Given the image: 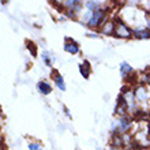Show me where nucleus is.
<instances>
[{"mask_svg": "<svg viewBox=\"0 0 150 150\" xmlns=\"http://www.w3.org/2000/svg\"><path fill=\"white\" fill-rule=\"evenodd\" d=\"M115 25H116V26H115V36L119 37V38H130V37L134 34L132 30H131L126 23H123L119 18L116 19Z\"/></svg>", "mask_w": 150, "mask_h": 150, "instance_id": "nucleus-1", "label": "nucleus"}, {"mask_svg": "<svg viewBox=\"0 0 150 150\" xmlns=\"http://www.w3.org/2000/svg\"><path fill=\"white\" fill-rule=\"evenodd\" d=\"M105 16H107V12L104 11V10H97V11L91 12V16L90 19L87 21V25L90 26V28H98L100 25L104 22V19H105Z\"/></svg>", "mask_w": 150, "mask_h": 150, "instance_id": "nucleus-2", "label": "nucleus"}, {"mask_svg": "<svg viewBox=\"0 0 150 150\" xmlns=\"http://www.w3.org/2000/svg\"><path fill=\"white\" fill-rule=\"evenodd\" d=\"M134 96H135V100H137V101H139V103H145V101L147 100V91H146V89H145V86L139 85V86L135 89Z\"/></svg>", "mask_w": 150, "mask_h": 150, "instance_id": "nucleus-3", "label": "nucleus"}, {"mask_svg": "<svg viewBox=\"0 0 150 150\" xmlns=\"http://www.w3.org/2000/svg\"><path fill=\"white\" fill-rule=\"evenodd\" d=\"M131 124H132V120H131L130 116H123L120 119V124H119V131L126 134L127 131L131 128Z\"/></svg>", "mask_w": 150, "mask_h": 150, "instance_id": "nucleus-4", "label": "nucleus"}, {"mask_svg": "<svg viewBox=\"0 0 150 150\" xmlns=\"http://www.w3.org/2000/svg\"><path fill=\"white\" fill-rule=\"evenodd\" d=\"M64 49H66L68 53H72V55H75V53H78V52H79V45L76 42H74L72 40L67 38L66 44H64Z\"/></svg>", "mask_w": 150, "mask_h": 150, "instance_id": "nucleus-5", "label": "nucleus"}, {"mask_svg": "<svg viewBox=\"0 0 150 150\" xmlns=\"http://www.w3.org/2000/svg\"><path fill=\"white\" fill-rule=\"evenodd\" d=\"M115 22H112V21H109V22H107V23L104 25L103 28V34H107V36H111V34H115Z\"/></svg>", "mask_w": 150, "mask_h": 150, "instance_id": "nucleus-6", "label": "nucleus"}, {"mask_svg": "<svg viewBox=\"0 0 150 150\" xmlns=\"http://www.w3.org/2000/svg\"><path fill=\"white\" fill-rule=\"evenodd\" d=\"M37 87H38V90L42 93V94H49L52 91V87L49 83L44 82V81H41V82H38V85H37Z\"/></svg>", "mask_w": 150, "mask_h": 150, "instance_id": "nucleus-7", "label": "nucleus"}, {"mask_svg": "<svg viewBox=\"0 0 150 150\" xmlns=\"http://www.w3.org/2000/svg\"><path fill=\"white\" fill-rule=\"evenodd\" d=\"M53 79H55L56 85H57V87H59L60 90H66V85H64V81H63V78L60 76V74H59L57 71L53 72Z\"/></svg>", "mask_w": 150, "mask_h": 150, "instance_id": "nucleus-8", "label": "nucleus"}, {"mask_svg": "<svg viewBox=\"0 0 150 150\" xmlns=\"http://www.w3.org/2000/svg\"><path fill=\"white\" fill-rule=\"evenodd\" d=\"M79 70H81V74L83 75V78H89V75H90V64L87 63V62H83V64L79 66Z\"/></svg>", "mask_w": 150, "mask_h": 150, "instance_id": "nucleus-9", "label": "nucleus"}, {"mask_svg": "<svg viewBox=\"0 0 150 150\" xmlns=\"http://www.w3.org/2000/svg\"><path fill=\"white\" fill-rule=\"evenodd\" d=\"M120 71H122V75L126 78V76H128L130 74H132V68H131L130 64H127L126 62H123L122 66H120Z\"/></svg>", "mask_w": 150, "mask_h": 150, "instance_id": "nucleus-10", "label": "nucleus"}, {"mask_svg": "<svg viewBox=\"0 0 150 150\" xmlns=\"http://www.w3.org/2000/svg\"><path fill=\"white\" fill-rule=\"evenodd\" d=\"M137 38H149L150 37V30L149 29H139L137 32L134 33Z\"/></svg>", "mask_w": 150, "mask_h": 150, "instance_id": "nucleus-11", "label": "nucleus"}, {"mask_svg": "<svg viewBox=\"0 0 150 150\" xmlns=\"http://www.w3.org/2000/svg\"><path fill=\"white\" fill-rule=\"evenodd\" d=\"M86 7L89 8V10H91V12H94V11H97V10H100V3H97V1H87Z\"/></svg>", "mask_w": 150, "mask_h": 150, "instance_id": "nucleus-12", "label": "nucleus"}, {"mask_svg": "<svg viewBox=\"0 0 150 150\" xmlns=\"http://www.w3.org/2000/svg\"><path fill=\"white\" fill-rule=\"evenodd\" d=\"M29 149L30 150H42V147H41V145H38V143H30V145H29Z\"/></svg>", "mask_w": 150, "mask_h": 150, "instance_id": "nucleus-13", "label": "nucleus"}, {"mask_svg": "<svg viewBox=\"0 0 150 150\" xmlns=\"http://www.w3.org/2000/svg\"><path fill=\"white\" fill-rule=\"evenodd\" d=\"M28 47H30V51H32V55H33V56H36V55H37L36 47H34V45H33L32 42H29V44H28Z\"/></svg>", "mask_w": 150, "mask_h": 150, "instance_id": "nucleus-14", "label": "nucleus"}, {"mask_svg": "<svg viewBox=\"0 0 150 150\" xmlns=\"http://www.w3.org/2000/svg\"><path fill=\"white\" fill-rule=\"evenodd\" d=\"M44 60H45V63H47L48 66H51V62H49V59H48V53H47V52L44 53Z\"/></svg>", "mask_w": 150, "mask_h": 150, "instance_id": "nucleus-15", "label": "nucleus"}, {"mask_svg": "<svg viewBox=\"0 0 150 150\" xmlns=\"http://www.w3.org/2000/svg\"><path fill=\"white\" fill-rule=\"evenodd\" d=\"M146 82H147V83H149V85H150V74H149V75H147V76H146Z\"/></svg>", "mask_w": 150, "mask_h": 150, "instance_id": "nucleus-16", "label": "nucleus"}, {"mask_svg": "<svg viewBox=\"0 0 150 150\" xmlns=\"http://www.w3.org/2000/svg\"><path fill=\"white\" fill-rule=\"evenodd\" d=\"M122 150H132L131 147H124V149H122Z\"/></svg>", "mask_w": 150, "mask_h": 150, "instance_id": "nucleus-17", "label": "nucleus"}]
</instances>
